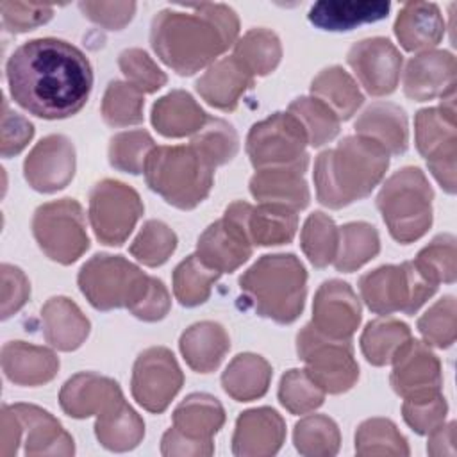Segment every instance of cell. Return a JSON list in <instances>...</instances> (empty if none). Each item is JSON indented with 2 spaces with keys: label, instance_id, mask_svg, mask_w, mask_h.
<instances>
[{
  "label": "cell",
  "instance_id": "484cf974",
  "mask_svg": "<svg viewBox=\"0 0 457 457\" xmlns=\"http://www.w3.org/2000/svg\"><path fill=\"white\" fill-rule=\"evenodd\" d=\"M2 370L18 386H39L55 377L59 359L48 348L9 341L2 348Z\"/></svg>",
  "mask_w": 457,
  "mask_h": 457
},
{
  "label": "cell",
  "instance_id": "94428289",
  "mask_svg": "<svg viewBox=\"0 0 457 457\" xmlns=\"http://www.w3.org/2000/svg\"><path fill=\"white\" fill-rule=\"evenodd\" d=\"M170 311V295L159 278L150 277L148 287L139 298V302L130 309V312L145 321H157L164 318Z\"/></svg>",
  "mask_w": 457,
  "mask_h": 457
},
{
  "label": "cell",
  "instance_id": "5b68a950",
  "mask_svg": "<svg viewBox=\"0 0 457 457\" xmlns=\"http://www.w3.org/2000/svg\"><path fill=\"white\" fill-rule=\"evenodd\" d=\"M143 173L152 191L184 211L205 200L214 182V166L191 145L155 146L146 157Z\"/></svg>",
  "mask_w": 457,
  "mask_h": 457
},
{
  "label": "cell",
  "instance_id": "d6a6232c",
  "mask_svg": "<svg viewBox=\"0 0 457 457\" xmlns=\"http://www.w3.org/2000/svg\"><path fill=\"white\" fill-rule=\"evenodd\" d=\"M225 412L221 403L205 393L189 395L173 412V428L184 437L211 443V437L221 428Z\"/></svg>",
  "mask_w": 457,
  "mask_h": 457
},
{
  "label": "cell",
  "instance_id": "db71d44e",
  "mask_svg": "<svg viewBox=\"0 0 457 457\" xmlns=\"http://www.w3.org/2000/svg\"><path fill=\"white\" fill-rule=\"evenodd\" d=\"M120 70L127 82L141 93H154L166 84L164 71L141 48H127L118 57Z\"/></svg>",
  "mask_w": 457,
  "mask_h": 457
},
{
  "label": "cell",
  "instance_id": "bcb514c9",
  "mask_svg": "<svg viewBox=\"0 0 457 457\" xmlns=\"http://www.w3.org/2000/svg\"><path fill=\"white\" fill-rule=\"evenodd\" d=\"M293 437L296 450L303 455H334L339 448L337 425L321 414L298 421Z\"/></svg>",
  "mask_w": 457,
  "mask_h": 457
},
{
  "label": "cell",
  "instance_id": "8d00e7d4",
  "mask_svg": "<svg viewBox=\"0 0 457 457\" xmlns=\"http://www.w3.org/2000/svg\"><path fill=\"white\" fill-rule=\"evenodd\" d=\"M95 428L98 441L105 448L116 452L134 448L145 434L143 420L125 400H121L105 414L98 416Z\"/></svg>",
  "mask_w": 457,
  "mask_h": 457
},
{
  "label": "cell",
  "instance_id": "f6af8a7d",
  "mask_svg": "<svg viewBox=\"0 0 457 457\" xmlns=\"http://www.w3.org/2000/svg\"><path fill=\"white\" fill-rule=\"evenodd\" d=\"M143 93L129 82L112 80L102 100V116L112 127L136 125L143 121Z\"/></svg>",
  "mask_w": 457,
  "mask_h": 457
},
{
  "label": "cell",
  "instance_id": "4fadbf2b",
  "mask_svg": "<svg viewBox=\"0 0 457 457\" xmlns=\"http://www.w3.org/2000/svg\"><path fill=\"white\" fill-rule=\"evenodd\" d=\"M250 204L232 202L221 220L211 223L196 243V257L220 273L237 270L252 255V241L246 230Z\"/></svg>",
  "mask_w": 457,
  "mask_h": 457
},
{
  "label": "cell",
  "instance_id": "d6986e66",
  "mask_svg": "<svg viewBox=\"0 0 457 457\" xmlns=\"http://www.w3.org/2000/svg\"><path fill=\"white\" fill-rule=\"evenodd\" d=\"M73 173L75 148L71 141L61 134L43 137L23 162V175L29 186L41 193H54L66 187Z\"/></svg>",
  "mask_w": 457,
  "mask_h": 457
},
{
  "label": "cell",
  "instance_id": "7402d4cb",
  "mask_svg": "<svg viewBox=\"0 0 457 457\" xmlns=\"http://www.w3.org/2000/svg\"><path fill=\"white\" fill-rule=\"evenodd\" d=\"M123 400L120 386L96 373H77L61 389L59 402L62 411L71 418L102 416Z\"/></svg>",
  "mask_w": 457,
  "mask_h": 457
},
{
  "label": "cell",
  "instance_id": "7dc6e473",
  "mask_svg": "<svg viewBox=\"0 0 457 457\" xmlns=\"http://www.w3.org/2000/svg\"><path fill=\"white\" fill-rule=\"evenodd\" d=\"M177 248L175 232L159 220H148L130 245V253L146 266H161Z\"/></svg>",
  "mask_w": 457,
  "mask_h": 457
},
{
  "label": "cell",
  "instance_id": "2e32d148",
  "mask_svg": "<svg viewBox=\"0 0 457 457\" xmlns=\"http://www.w3.org/2000/svg\"><path fill=\"white\" fill-rule=\"evenodd\" d=\"M184 375L164 346H152L139 353L132 370V396L150 412H162L182 387Z\"/></svg>",
  "mask_w": 457,
  "mask_h": 457
},
{
  "label": "cell",
  "instance_id": "ffe728a7",
  "mask_svg": "<svg viewBox=\"0 0 457 457\" xmlns=\"http://www.w3.org/2000/svg\"><path fill=\"white\" fill-rule=\"evenodd\" d=\"M321 334L350 339L361 323V305L346 282L327 280L320 286L312 305V321Z\"/></svg>",
  "mask_w": 457,
  "mask_h": 457
},
{
  "label": "cell",
  "instance_id": "ee69618b",
  "mask_svg": "<svg viewBox=\"0 0 457 457\" xmlns=\"http://www.w3.org/2000/svg\"><path fill=\"white\" fill-rule=\"evenodd\" d=\"M191 146L211 164L220 166L237 154L239 139L230 123L221 118H207L204 127L193 136Z\"/></svg>",
  "mask_w": 457,
  "mask_h": 457
},
{
  "label": "cell",
  "instance_id": "11a10c76",
  "mask_svg": "<svg viewBox=\"0 0 457 457\" xmlns=\"http://www.w3.org/2000/svg\"><path fill=\"white\" fill-rule=\"evenodd\" d=\"M402 412L403 420L409 427H412V430H416L418 434H430L439 425H443L446 414V402L441 393L428 398L405 400Z\"/></svg>",
  "mask_w": 457,
  "mask_h": 457
},
{
  "label": "cell",
  "instance_id": "816d5d0a",
  "mask_svg": "<svg viewBox=\"0 0 457 457\" xmlns=\"http://www.w3.org/2000/svg\"><path fill=\"white\" fill-rule=\"evenodd\" d=\"M418 270L434 284L455 280V237L452 234L437 236L416 257Z\"/></svg>",
  "mask_w": 457,
  "mask_h": 457
},
{
  "label": "cell",
  "instance_id": "e575fe53",
  "mask_svg": "<svg viewBox=\"0 0 457 457\" xmlns=\"http://www.w3.org/2000/svg\"><path fill=\"white\" fill-rule=\"evenodd\" d=\"M296 227V211L275 204H261L257 207H250L246 220V230L252 245L261 246L289 243L295 237Z\"/></svg>",
  "mask_w": 457,
  "mask_h": 457
},
{
  "label": "cell",
  "instance_id": "603a6c76",
  "mask_svg": "<svg viewBox=\"0 0 457 457\" xmlns=\"http://www.w3.org/2000/svg\"><path fill=\"white\" fill-rule=\"evenodd\" d=\"M309 161L257 170L250 179V193L261 204L284 205L300 211L309 204V187L303 171Z\"/></svg>",
  "mask_w": 457,
  "mask_h": 457
},
{
  "label": "cell",
  "instance_id": "277c9868",
  "mask_svg": "<svg viewBox=\"0 0 457 457\" xmlns=\"http://www.w3.org/2000/svg\"><path fill=\"white\" fill-rule=\"evenodd\" d=\"M307 273L293 253L262 255L239 278L241 300L259 316L293 323L303 311Z\"/></svg>",
  "mask_w": 457,
  "mask_h": 457
},
{
  "label": "cell",
  "instance_id": "44dd1931",
  "mask_svg": "<svg viewBox=\"0 0 457 457\" xmlns=\"http://www.w3.org/2000/svg\"><path fill=\"white\" fill-rule=\"evenodd\" d=\"M455 57L445 50H430L412 57L403 73V93L416 100L445 98L453 93Z\"/></svg>",
  "mask_w": 457,
  "mask_h": 457
},
{
  "label": "cell",
  "instance_id": "4316f807",
  "mask_svg": "<svg viewBox=\"0 0 457 457\" xmlns=\"http://www.w3.org/2000/svg\"><path fill=\"white\" fill-rule=\"evenodd\" d=\"M391 9L382 0H321L309 9V21L323 30L345 32L362 23L384 20Z\"/></svg>",
  "mask_w": 457,
  "mask_h": 457
},
{
  "label": "cell",
  "instance_id": "74e56055",
  "mask_svg": "<svg viewBox=\"0 0 457 457\" xmlns=\"http://www.w3.org/2000/svg\"><path fill=\"white\" fill-rule=\"evenodd\" d=\"M234 57L252 77L268 75L277 68L282 57V46L277 34L270 29H250L236 41Z\"/></svg>",
  "mask_w": 457,
  "mask_h": 457
},
{
  "label": "cell",
  "instance_id": "30bf717a",
  "mask_svg": "<svg viewBox=\"0 0 457 457\" xmlns=\"http://www.w3.org/2000/svg\"><path fill=\"white\" fill-rule=\"evenodd\" d=\"M0 455L11 457L18 450V443H25L27 455L37 453H73V439L62 430L61 423L46 411L14 403L2 407Z\"/></svg>",
  "mask_w": 457,
  "mask_h": 457
},
{
  "label": "cell",
  "instance_id": "f5cc1de1",
  "mask_svg": "<svg viewBox=\"0 0 457 457\" xmlns=\"http://www.w3.org/2000/svg\"><path fill=\"white\" fill-rule=\"evenodd\" d=\"M418 330L428 345L446 348L455 341V300L445 296L437 300L420 320Z\"/></svg>",
  "mask_w": 457,
  "mask_h": 457
},
{
  "label": "cell",
  "instance_id": "4dcf8cb0",
  "mask_svg": "<svg viewBox=\"0 0 457 457\" xmlns=\"http://www.w3.org/2000/svg\"><path fill=\"white\" fill-rule=\"evenodd\" d=\"M230 348V339L225 328L214 321H200L191 325L180 337V352L198 373L216 370Z\"/></svg>",
  "mask_w": 457,
  "mask_h": 457
},
{
  "label": "cell",
  "instance_id": "9a60e30c",
  "mask_svg": "<svg viewBox=\"0 0 457 457\" xmlns=\"http://www.w3.org/2000/svg\"><path fill=\"white\" fill-rule=\"evenodd\" d=\"M143 209L139 195L118 180H102L89 193V221L104 245L125 243Z\"/></svg>",
  "mask_w": 457,
  "mask_h": 457
},
{
  "label": "cell",
  "instance_id": "7c38bea8",
  "mask_svg": "<svg viewBox=\"0 0 457 457\" xmlns=\"http://www.w3.org/2000/svg\"><path fill=\"white\" fill-rule=\"evenodd\" d=\"M455 93L441 98V107L421 109L416 114V146L437 182L455 191Z\"/></svg>",
  "mask_w": 457,
  "mask_h": 457
},
{
  "label": "cell",
  "instance_id": "8992f818",
  "mask_svg": "<svg viewBox=\"0 0 457 457\" xmlns=\"http://www.w3.org/2000/svg\"><path fill=\"white\" fill-rule=\"evenodd\" d=\"M432 187L420 168H402L382 186L377 205L391 236L407 245L420 239L432 223Z\"/></svg>",
  "mask_w": 457,
  "mask_h": 457
},
{
  "label": "cell",
  "instance_id": "7bdbcfd3",
  "mask_svg": "<svg viewBox=\"0 0 457 457\" xmlns=\"http://www.w3.org/2000/svg\"><path fill=\"white\" fill-rule=\"evenodd\" d=\"M339 228L323 212H312L302 228L300 243L302 250L316 268H325L330 264L337 252Z\"/></svg>",
  "mask_w": 457,
  "mask_h": 457
},
{
  "label": "cell",
  "instance_id": "ba28073f",
  "mask_svg": "<svg viewBox=\"0 0 457 457\" xmlns=\"http://www.w3.org/2000/svg\"><path fill=\"white\" fill-rule=\"evenodd\" d=\"M364 303L377 314L405 312L414 314L437 289L412 262L380 266L359 280Z\"/></svg>",
  "mask_w": 457,
  "mask_h": 457
},
{
  "label": "cell",
  "instance_id": "836d02e7",
  "mask_svg": "<svg viewBox=\"0 0 457 457\" xmlns=\"http://www.w3.org/2000/svg\"><path fill=\"white\" fill-rule=\"evenodd\" d=\"M271 366L255 353L236 355L221 375V386L228 396L237 402L261 398L270 386Z\"/></svg>",
  "mask_w": 457,
  "mask_h": 457
},
{
  "label": "cell",
  "instance_id": "d590c367",
  "mask_svg": "<svg viewBox=\"0 0 457 457\" xmlns=\"http://www.w3.org/2000/svg\"><path fill=\"white\" fill-rule=\"evenodd\" d=\"M311 93L330 107L339 120L352 118L364 100L353 79L341 66H330L320 71L311 84Z\"/></svg>",
  "mask_w": 457,
  "mask_h": 457
},
{
  "label": "cell",
  "instance_id": "6125c7cd",
  "mask_svg": "<svg viewBox=\"0 0 457 457\" xmlns=\"http://www.w3.org/2000/svg\"><path fill=\"white\" fill-rule=\"evenodd\" d=\"M212 443H200V441H193L184 437L179 430L170 428L164 436H162V446L161 452L164 455H189V453H200V455H211L212 453Z\"/></svg>",
  "mask_w": 457,
  "mask_h": 457
},
{
  "label": "cell",
  "instance_id": "c3c4849f",
  "mask_svg": "<svg viewBox=\"0 0 457 457\" xmlns=\"http://www.w3.org/2000/svg\"><path fill=\"white\" fill-rule=\"evenodd\" d=\"M154 148V139L145 130L120 132L111 137L109 162L120 171L137 175L145 170L146 157Z\"/></svg>",
  "mask_w": 457,
  "mask_h": 457
},
{
  "label": "cell",
  "instance_id": "60d3db41",
  "mask_svg": "<svg viewBox=\"0 0 457 457\" xmlns=\"http://www.w3.org/2000/svg\"><path fill=\"white\" fill-rule=\"evenodd\" d=\"M220 271L205 266L196 253L186 257L173 271V293L186 307L204 303L211 295V286L218 280Z\"/></svg>",
  "mask_w": 457,
  "mask_h": 457
},
{
  "label": "cell",
  "instance_id": "b9f144b4",
  "mask_svg": "<svg viewBox=\"0 0 457 457\" xmlns=\"http://www.w3.org/2000/svg\"><path fill=\"white\" fill-rule=\"evenodd\" d=\"M291 112L305 129L307 141L312 146H321L334 139L339 132V118L314 96H300L289 104Z\"/></svg>",
  "mask_w": 457,
  "mask_h": 457
},
{
  "label": "cell",
  "instance_id": "91938a15",
  "mask_svg": "<svg viewBox=\"0 0 457 457\" xmlns=\"http://www.w3.org/2000/svg\"><path fill=\"white\" fill-rule=\"evenodd\" d=\"M79 9L96 25L111 30L123 29L136 12L134 2H80Z\"/></svg>",
  "mask_w": 457,
  "mask_h": 457
},
{
  "label": "cell",
  "instance_id": "8fae6325",
  "mask_svg": "<svg viewBox=\"0 0 457 457\" xmlns=\"http://www.w3.org/2000/svg\"><path fill=\"white\" fill-rule=\"evenodd\" d=\"M32 232L45 255L61 264L75 262L89 246L84 211L71 198L39 205L32 218Z\"/></svg>",
  "mask_w": 457,
  "mask_h": 457
},
{
  "label": "cell",
  "instance_id": "f907efd6",
  "mask_svg": "<svg viewBox=\"0 0 457 457\" xmlns=\"http://www.w3.org/2000/svg\"><path fill=\"white\" fill-rule=\"evenodd\" d=\"M355 450L366 453H402L407 455L409 448L405 437L396 430L395 423L382 418L364 421L355 434Z\"/></svg>",
  "mask_w": 457,
  "mask_h": 457
},
{
  "label": "cell",
  "instance_id": "6f0895ef",
  "mask_svg": "<svg viewBox=\"0 0 457 457\" xmlns=\"http://www.w3.org/2000/svg\"><path fill=\"white\" fill-rule=\"evenodd\" d=\"M2 107V155L11 157L29 145L34 136V127L27 118L11 111L5 98Z\"/></svg>",
  "mask_w": 457,
  "mask_h": 457
},
{
  "label": "cell",
  "instance_id": "681fc988",
  "mask_svg": "<svg viewBox=\"0 0 457 457\" xmlns=\"http://www.w3.org/2000/svg\"><path fill=\"white\" fill-rule=\"evenodd\" d=\"M325 391L307 375L305 370H289L278 387L280 403L293 414H305L323 403Z\"/></svg>",
  "mask_w": 457,
  "mask_h": 457
},
{
  "label": "cell",
  "instance_id": "3957f363",
  "mask_svg": "<svg viewBox=\"0 0 457 457\" xmlns=\"http://www.w3.org/2000/svg\"><path fill=\"white\" fill-rule=\"evenodd\" d=\"M387 166L389 154L382 145L364 136H348L316 157V196L325 207L341 209L368 196Z\"/></svg>",
  "mask_w": 457,
  "mask_h": 457
},
{
  "label": "cell",
  "instance_id": "ac0fdd59",
  "mask_svg": "<svg viewBox=\"0 0 457 457\" xmlns=\"http://www.w3.org/2000/svg\"><path fill=\"white\" fill-rule=\"evenodd\" d=\"M346 61L370 95L382 96L396 89L402 55L389 39H362L348 50Z\"/></svg>",
  "mask_w": 457,
  "mask_h": 457
},
{
  "label": "cell",
  "instance_id": "7a4b0ae2",
  "mask_svg": "<svg viewBox=\"0 0 457 457\" xmlns=\"http://www.w3.org/2000/svg\"><path fill=\"white\" fill-rule=\"evenodd\" d=\"M239 20L225 4L162 9L152 20L150 43L157 57L179 75H193L211 64L237 37Z\"/></svg>",
  "mask_w": 457,
  "mask_h": 457
},
{
  "label": "cell",
  "instance_id": "e0dca14e",
  "mask_svg": "<svg viewBox=\"0 0 457 457\" xmlns=\"http://www.w3.org/2000/svg\"><path fill=\"white\" fill-rule=\"evenodd\" d=\"M391 386L403 400H420L441 393V364L421 341L409 337L395 353Z\"/></svg>",
  "mask_w": 457,
  "mask_h": 457
},
{
  "label": "cell",
  "instance_id": "f1b7e54d",
  "mask_svg": "<svg viewBox=\"0 0 457 457\" xmlns=\"http://www.w3.org/2000/svg\"><path fill=\"white\" fill-rule=\"evenodd\" d=\"M43 336L57 350L79 348L89 334V320L64 296L50 298L41 309Z\"/></svg>",
  "mask_w": 457,
  "mask_h": 457
},
{
  "label": "cell",
  "instance_id": "d4e9b609",
  "mask_svg": "<svg viewBox=\"0 0 457 457\" xmlns=\"http://www.w3.org/2000/svg\"><path fill=\"white\" fill-rule=\"evenodd\" d=\"M252 84L253 77L232 55L214 62L196 80V91L212 107L221 111H234L239 104V98L248 87H252Z\"/></svg>",
  "mask_w": 457,
  "mask_h": 457
},
{
  "label": "cell",
  "instance_id": "6da1fadb",
  "mask_svg": "<svg viewBox=\"0 0 457 457\" xmlns=\"http://www.w3.org/2000/svg\"><path fill=\"white\" fill-rule=\"evenodd\" d=\"M5 71L12 100L43 120L73 116L84 107L93 87L87 57L57 37H37L20 45Z\"/></svg>",
  "mask_w": 457,
  "mask_h": 457
},
{
  "label": "cell",
  "instance_id": "9f6ffc18",
  "mask_svg": "<svg viewBox=\"0 0 457 457\" xmlns=\"http://www.w3.org/2000/svg\"><path fill=\"white\" fill-rule=\"evenodd\" d=\"M2 23L9 32H27L34 27L46 23L54 7L48 4H25V2H2L0 4Z\"/></svg>",
  "mask_w": 457,
  "mask_h": 457
},
{
  "label": "cell",
  "instance_id": "1f68e13d",
  "mask_svg": "<svg viewBox=\"0 0 457 457\" xmlns=\"http://www.w3.org/2000/svg\"><path fill=\"white\" fill-rule=\"evenodd\" d=\"M357 136L370 137L382 145L387 154H403L407 148L405 112L389 102L370 105L355 121Z\"/></svg>",
  "mask_w": 457,
  "mask_h": 457
},
{
  "label": "cell",
  "instance_id": "ab89813d",
  "mask_svg": "<svg viewBox=\"0 0 457 457\" xmlns=\"http://www.w3.org/2000/svg\"><path fill=\"white\" fill-rule=\"evenodd\" d=\"M411 337L405 323L395 318H378L366 325L361 336V348L368 362L384 366L393 361L398 348Z\"/></svg>",
  "mask_w": 457,
  "mask_h": 457
},
{
  "label": "cell",
  "instance_id": "5bb4252c",
  "mask_svg": "<svg viewBox=\"0 0 457 457\" xmlns=\"http://www.w3.org/2000/svg\"><path fill=\"white\" fill-rule=\"evenodd\" d=\"M307 134L291 112H275L255 123L246 137V154L255 170L309 161Z\"/></svg>",
  "mask_w": 457,
  "mask_h": 457
},
{
  "label": "cell",
  "instance_id": "f35d334b",
  "mask_svg": "<svg viewBox=\"0 0 457 457\" xmlns=\"http://www.w3.org/2000/svg\"><path fill=\"white\" fill-rule=\"evenodd\" d=\"M380 250V241L375 227L364 221L346 223L339 228L337 252L334 266L339 271H353L373 259Z\"/></svg>",
  "mask_w": 457,
  "mask_h": 457
},
{
  "label": "cell",
  "instance_id": "cb8c5ba5",
  "mask_svg": "<svg viewBox=\"0 0 457 457\" xmlns=\"http://www.w3.org/2000/svg\"><path fill=\"white\" fill-rule=\"evenodd\" d=\"M286 436L280 414L270 407L250 409L239 414L232 437L236 455H273Z\"/></svg>",
  "mask_w": 457,
  "mask_h": 457
},
{
  "label": "cell",
  "instance_id": "9c48e42d",
  "mask_svg": "<svg viewBox=\"0 0 457 457\" xmlns=\"http://www.w3.org/2000/svg\"><path fill=\"white\" fill-rule=\"evenodd\" d=\"M296 352L305 362L307 375L325 393H345L357 382L359 366L350 339L328 337L309 323L298 332Z\"/></svg>",
  "mask_w": 457,
  "mask_h": 457
},
{
  "label": "cell",
  "instance_id": "f546056e",
  "mask_svg": "<svg viewBox=\"0 0 457 457\" xmlns=\"http://www.w3.org/2000/svg\"><path fill=\"white\" fill-rule=\"evenodd\" d=\"M207 118L209 116L195 102V98L182 89L164 95L152 107V123L157 132L166 137L196 134Z\"/></svg>",
  "mask_w": 457,
  "mask_h": 457
},
{
  "label": "cell",
  "instance_id": "680465c9",
  "mask_svg": "<svg viewBox=\"0 0 457 457\" xmlns=\"http://www.w3.org/2000/svg\"><path fill=\"white\" fill-rule=\"evenodd\" d=\"M0 277H2V320H7L14 312H18L29 300L30 284L25 273L12 264H2Z\"/></svg>",
  "mask_w": 457,
  "mask_h": 457
},
{
  "label": "cell",
  "instance_id": "83f0119b",
  "mask_svg": "<svg viewBox=\"0 0 457 457\" xmlns=\"http://www.w3.org/2000/svg\"><path fill=\"white\" fill-rule=\"evenodd\" d=\"M395 34L409 52L436 46L445 34V20L432 2H407L395 21Z\"/></svg>",
  "mask_w": 457,
  "mask_h": 457
},
{
  "label": "cell",
  "instance_id": "52a82bcc",
  "mask_svg": "<svg viewBox=\"0 0 457 457\" xmlns=\"http://www.w3.org/2000/svg\"><path fill=\"white\" fill-rule=\"evenodd\" d=\"M150 277L121 255L96 253L79 271V287L98 311L127 307L129 311L146 291Z\"/></svg>",
  "mask_w": 457,
  "mask_h": 457
}]
</instances>
